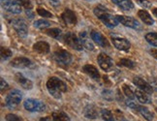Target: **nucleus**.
<instances>
[{
    "instance_id": "obj_1",
    "label": "nucleus",
    "mask_w": 157,
    "mask_h": 121,
    "mask_svg": "<svg viewBox=\"0 0 157 121\" xmlns=\"http://www.w3.org/2000/svg\"><path fill=\"white\" fill-rule=\"evenodd\" d=\"M47 88L49 90L50 94L56 99H60L62 94L67 91V85H66V83L56 77H52L48 80Z\"/></svg>"
},
{
    "instance_id": "obj_2",
    "label": "nucleus",
    "mask_w": 157,
    "mask_h": 121,
    "mask_svg": "<svg viewBox=\"0 0 157 121\" xmlns=\"http://www.w3.org/2000/svg\"><path fill=\"white\" fill-rule=\"evenodd\" d=\"M94 14L106 26L110 28L116 27L119 22L117 19V17H113V15H111L103 6H97L94 9Z\"/></svg>"
},
{
    "instance_id": "obj_3",
    "label": "nucleus",
    "mask_w": 157,
    "mask_h": 121,
    "mask_svg": "<svg viewBox=\"0 0 157 121\" xmlns=\"http://www.w3.org/2000/svg\"><path fill=\"white\" fill-rule=\"evenodd\" d=\"M21 99H22V95L20 90L14 89L6 96L5 106L7 107L9 110H14V108H16L17 106H19Z\"/></svg>"
},
{
    "instance_id": "obj_4",
    "label": "nucleus",
    "mask_w": 157,
    "mask_h": 121,
    "mask_svg": "<svg viewBox=\"0 0 157 121\" xmlns=\"http://www.w3.org/2000/svg\"><path fill=\"white\" fill-rule=\"evenodd\" d=\"M126 105H127L130 108H132V110H134V111L138 112L139 113H141V115L144 119H147V121H153L154 120L153 113L150 112L147 108L144 107V106L137 105L132 101H127V102H126Z\"/></svg>"
},
{
    "instance_id": "obj_5",
    "label": "nucleus",
    "mask_w": 157,
    "mask_h": 121,
    "mask_svg": "<svg viewBox=\"0 0 157 121\" xmlns=\"http://www.w3.org/2000/svg\"><path fill=\"white\" fill-rule=\"evenodd\" d=\"M23 107L26 111L32 112H41L46 110V105L40 100L36 99H27L23 103Z\"/></svg>"
},
{
    "instance_id": "obj_6",
    "label": "nucleus",
    "mask_w": 157,
    "mask_h": 121,
    "mask_svg": "<svg viewBox=\"0 0 157 121\" xmlns=\"http://www.w3.org/2000/svg\"><path fill=\"white\" fill-rule=\"evenodd\" d=\"M12 26L14 27L17 34L21 38H25L28 33V26L25 20L22 19H14L11 21Z\"/></svg>"
},
{
    "instance_id": "obj_7",
    "label": "nucleus",
    "mask_w": 157,
    "mask_h": 121,
    "mask_svg": "<svg viewBox=\"0 0 157 121\" xmlns=\"http://www.w3.org/2000/svg\"><path fill=\"white\" fill-rule=\"evenodd\" d=\"M53 58L60 65L68 66L72 62V55L71 53L65 50H57L53 53Z\"/></svg>"
},
{
    "instance_id": "obj_8",
    "label": "nucleus",
    "mask_w": 157,
    "mask_h": 121,
    "mask_svg": "<svg viewBox=\"0 0 157 121\" xmlns=\"http://www.w3.org/2000/svg\"><path fill=\"white\" fill-rule=\"evenodd\" d=\"M63 39H64L65 44L68 45L70 47L74 48V50H76V51H82V50L83 46L82 44L80 38H78L74 33H72V32L66 33L63 36Z\"/></svg>"
},
{
    "instance_id": "obj_9",
    "label": "nucleus",
    "mask_w": 157,
    "mask_h": 121,
    "mask_svg": "<svg viewBox=\"0 0 157 121\" xmlns=\"http://www.w3.org/2000/svg\"><path fill=\"white\" fill-rule=\"evenodd\" d=\"M111 39L113 46L116 47L117 50L119 51H128L131 47V44L130 42L125 39L124 37H121V36L118 35H112Z\"/></svg>"
},
{
    "instance_id": "obj_10",
    "label": "nucleus",
    "mask_w": 157,
    "mask_h": 121,
    "mask_svg": "<svg viewBox=\"0 0 157 121\" xmlns=\"http://www.w3.org/2000/svg\"><path fill=\"white\" fill-rule=\"evenodd\" d=\"M97 62L100 68L105 72H110L113 68V60L106 53L102 52L99 54L97 57Z\"/></svg>"
},
{
    "instance_id": "obj_11",
    "label": "nucleus",
    "mask_w": 157,
    "mask_h": 121,
    "mask_svg": "<svg viewBox=\"0 0 157 121\" xmlns=\"http://www.w3.org/2000/svg\"><path fill=\"white\" fill-rule=\"evenodd\" d=\"M117 21L122 23L124 26H127L133 29H136V30H142V25L141 23L139 22L134 17H126V16H116Z\"/></svg>"
},
{
    "instance_id": "obj_12",
    "label": "nucleus",
    "mask_w": 157,
    "mask_h": 121,
    "mask_svg": "<svg viewBox=\"0 0 157 121\" xmlns=\"http://www.w3.org/2000/svg\"><path fill=\"white\" fill-rule=\"evenodd\" d=\"M2 8L11 14H21V6L14 0H1Z\"/></svg>"
},
{
    "instance_id": "obj_13",
    "label": "nucleus",
    "mask_w": 157,
    "mask_h": 121,
    "mask_svg": "<svg viewBox=\"0 0 157 121\" xmlns=\"http://www.w3.org/2000/svg\"><path fill=\"white\" fill-rule=\"evenodd\" d=\"M90 37L93 40V42H95L96 44L99 45L102 47H110V43H109L108 39L105 37V36L100 33L99 31H96V30H92L90 32Z\"/></svg>"
},
{
    "instance_id": "obj_14",
    "label": "nucleus",
    "mask_w": 157,
    "mask_h": 121,
    "mask_svg": "<svg viewBox=\"0 0 157 121\" xmlns=\"http://www.w3.org/2000/svg\"><path fill=\"white\" fill-rule=\"evenodd\" d=\"M32 62L26 57L23 56H19L14 58L12 61L10 62V65L14 68H17V69H23V68H27L29 66H31Z\"/></svg>"
},
{
    "instance_id": "obj_15",
    "label": "nucleus",
    "mask_w": 157,
    "mask_h": 121,
    "mask_svg": "<svg viewBox=\"0 0 157 121\" xmlns=\"http://www.w3.org/2000/svg\"><path fill=\"white\" fill-rule=\"evenodd\" d=\"M133 82H134L135 85H137L139 88L143 91L147 92V94H152L153 92V87L150 85V83L147 82L144 80H143L140 77H135L133 78Z\"/></svg>"
},
{
    "instance_id": "obj_16",
    "label": "nucleus",
    "mask_w": 157,
    "mask_h": 121,
    "mask_svg": "<svg viewBox=\"0 0 157 121\" xmlns=\"http://www.w3.org/2000/svg\"><path fill=\"white\" fill-rule=\"evenodd\" d=\"M62 20L65 23L70 24V25H74L77 23V16L73 11L69 8H66L61 15Z\"/></svg>"
},
{
    "instance_id": "obj_17",
    "label": "nucleus",
    "mask_w": 157,
    "mask_h": 121,
    "mask_svg": "<svg viewBox=\"0 0 157 121\" xmlns=\"http://www.w3.org/2000/svg\"><path fill=\"white\" fill-rule=\"evenodd\" d=\"M15 80L17 81V82L21 84L22 88H25L26 90H29V89H32L33 87V82L29 80V78H25L22 74L21 73H17L15 75Z\"/></svg>"
},
{
    "instance_id": "obj_18",
    "label": "nucleus",
    "mask_w": 157,
    "mask_h": 121,
    "mask_svg": "<svg viewBox=\"0 0 157 121\" xmlns=\"http://www.w3.org/2000/svg\"><path fill=\"white\" fill-rule=\"evenodd\" d=\"M82 71L86 73V75H88L91 78H93V80H95V81L100 80V74H99V72L95 66L90 65V64H86V65L83 66Z\"/></svg>"
},
{
    "instance_id": "obj_19",
    "label": "nucleus",
    "mask_w": 157,
    "mask_h": 121,
    "mask_svg": "<svg viewBox=\"0 0 157 121\" xmlns=\"http://www.w3.org/2000/svg\"><path fill=\"white\" fill-rule=\"evenodd\" d=\"M33 50L40 54H48L51 51L50 45L44 41H40L33 45Z\"/></svg>"
},
{
    "instance_id": "obj_20",
    "label": "nucleus",
    "mask_w": 157,
    "mask_h": 121,
    "mask_svg": "<svg viewBox=\"0 0 157 121\" xmlns=\"http://www.w3.org/2000/svg\"><path fill=\"white\" fill-rule=\"evenodd\" d=\"M83 115L88 119H96L98 117V111L94 105H87L83 108Z\"/></svg>"
},
{
    "instance_id": "obj_21",
    "label": "nucleus",
    "mask_w": 157,
    "mask_h": 121,
    "mask_svg": "<svg viewBox=\"0 0 157 121\" xmlns=\"http://www.w3.org/2000/svg\"><path fill=\"white\" fill-rule=\"evenodd\" d=\"M80 40L82 42V46L87 48L88 51H93L94 50V45L92 44L91 40L89 39V36L86 31H82L80 32Z\"/></svg>"
},
{
    "instance_id": "obj_22",
    "label": "nucleus",
    "mask_w": 157,
    "mask_h": 121,
    "mask_svg": "<svg viewBox=\"0 0 157 121\" xmlns=\"http://www.w3.org/2000/svg\"><path fill=\"white\" fill-rule=\"evenodd\" d=\"M138 16L142 20V21L144 23H146L147 25H152L154 23V20L152 19V17L146 10H140L138 12Z\"/></svg>"
},
{
    "instance_id": "obj_23",
    "label": "nucleus",
    "mask_w": 157,
    "mask_h": 121,
    "mask_svg": "<svg viewBox=\"0 0 157 121\" xmlns=\"http://www.w3.org/2000/svg\"><path fill=\"white\" fill-rule=\"evenodd\" d=\"M112 1L123 11H129L134 8V4L131 0H112Z\"/></svg>"
},
{
    "instance_id": "obj_24",
    "label": "nucleus",
    "mask_w": 157,
    "mask_h": 121,
    "mask_svg": "<svg viewBox=\"0 0 157 121\" xmlns=\"http://www.w3.org/2000/svg\"><path fill=\"white\" fill-rule=\"evenodd\" d=\"M135 95L137 97V99L139 102H141L142 104H151V99L149 98V96L147 95V92L143 91V90H136Z\"/></svg>"
},
{
    "instance_id": "obj_25",
    "label": "nucleus",
    "mask_w": 157,
    "mask_h": 121,
    "mask_svg": "<svg viewBox=\"0 0 157 121\" xmlns=\"http://www.w3.org/2000/svg\"><path fill=\"white\" fill-rule=\"evenodd\" d=\"M53 121H71V118L67 113L63 112H54L52 114Z\"/></svg>"
},
{
    "instance_id": "obj_26",
    "label": "nucleus",
    "mask_w": 157,
    "mask_h": 121,
    "mask_svg": "<svg viewBox=\"0 0 157 121\" xmlns=\"http://www.w3.org/2000/svg\"><path fill=\"white\" fill-rule=\"evenodd\" d=\"M46 33H47V35H49L50 37H52L56 40H59V39H61L62 30L59 29V28H51V29L46 30Z\"/></svg>"
},
{
    "instance_id": "obj_27",
    "label": "nucleus",
    "mask_w": 157,
    "mask_h": 121,
    "mask_svg": "<svg viewBox=\"0 0 157 121\" xmlns=\"http://www.w3.org/2000/svg\"><path fill=\"white\" fill-rule=\"evenodd\" d=\"M118 66H121V67H126V68H129V69H133L135 68V62L132 61L130 59H127V58H122L120 61L117 63Z\"/></svg>"
},
{
    "instance_id": "obj_28",
    "label": "nucleus",
    "mask_w": 157,
    "mask_h": 121,
    "mask_svg": "<svg viewBox=\"0 0 157 121\" xmlns=\"http://www.w3.org/2000/svg\"><path fill=\"white\" fill-rule=\"evenodd\" d=\"M146 40L151 46L157 47V33L156 32H149V33H147L146 35Z\"/></svg>"
},
{
    "instance_id": "obj_29",
    "label": "nucleus",
    "mask_w": 157,
    "mask_h": 121,
    "mask_svg": "<svg viewBox=\"0 0 157 121\" xmlns=\"http://www.w3.org/2000/svg\"><path fill=\"white\" fill-rule=\"evenodd\" d=\"M34 26L39 29H46L51 26V22L45 20H37L34 21Z\"/></svg>"
},
{
    "instance_id": "obj_30",
    "label": "nucleus",
    "mask_w": 157,
    "mask_h": 121,
    "mask_svg": "<svg viewBox=\"0 0 157 121\" xmlns=\"http://www.w3.org/2000/svg\"><path fill=\"white\" fill-rule=\"evenodd\" d=\"M101 115L104 121H116L113 113L109 110H106V108H103V110L101 111Z\"/></svg>"
},
{
    "instance_id": "obj_31",
    "label": "nucleus",
    "mask_w": 157,
    "mask_h": 121,
    "mask_svg": "<svg viewBox=\"0 0 157 121\" xmlns=\"http://www.w3.org/2000/svg\"><path fill=\"white\" fill-rule=\"evenodd\" d=\"M122 91L123 93L125 94L126 97H128L129 99L133 100L135 98V92H133V90L131 89V87H129L128 85H126V84H124V85L122 86Z\"/></svg>"
},
{
    "instance_id": "obj_32",
    "label": "nucleus",
    "mask_w": 157,
    "mask_h": 121,
    "mask_svg": "<svg viewBox=\"0 0 157 121\" xmlns=\"http://www.w3.org/2000/svg\"><path fill=\"white\" fill-rule=\"evenodd\" d=\"M0 54H1L2 61H4V60H7L8 58H10L12 56V51L7 47H1V52H0Z\"/></svg>"
},
{
    "instance_id": "obj_33",
    "label": "nucleus",
    "mask_w": 157,
    "mask_h": 121,
    "mask_svg": "<svg viewBox=\"0 0 157 121\" xmlns=\"http://www.w3.org/2000/svg\"><path fill=\"white\" fill-rule=\"evenodd\" d=\"M15 1H17L21 6V7L25 8L26 10H32L33 5H32V3H31L30 0H15Z\"/></svg>"
},
{
    "instance_id": "obj_34",
    "label": "nucleus",
    "mask_w": 157,
    "mask_h": 121,
    "mask_svg": "<svg viewBox=\"0 0 157 121\" xmlns=\"http://www.w3.org/2000/svg\"><path fill=\"white\" fill-rule=\"evenodd\" d=\"M37 13H38L39 16L43 17H53V15L51 13V12L45 10L44 8H38L37 9Z\"/></svg>"
},
{
    "instance_id": "obj_35",
    "label": "nucleus",
    "mask_w": 157,
    "mask_h": 121,
    "mask_svg": "<svg viewBox=\"0 0 157 121\" xmlns=\"http://www.w3.org/2000/svg\"><path fill=\"white\" fill-rule=\"evenodd\" d=\"M102 96H103V98L108 100V101H113V94L111 90L109 89H105L102 91Z\"/></svg>"
},
{
    "instance_id": "obj_36",
    "label": "nucleus",
    "mask_w": 157,
    "mask_h": 121,
    "mask_svg": "<svg viewBox=\"0 0 157 121\" xmlns=\"http://www.w3.org/2000/svg\"><path fill=\"white\" fill-rule=\"evenodd\" d=\"M5 119H6V121H23L21 117L16 115V114H12V113L7 114Z\"/></svg>"
},
{
    "instance_id": "obj_37",
    "label": "nucleus",
    "mask_w": 157,
    "mask_h": 121,
    "mask_svg": "<svg viewBox=\"0 0 157 121\" xmlns=\"http://www.w3.org/2000/svg\"><path fill=\"white\" fill-rule=\"evenodd\" d=\"M137 3L143 8H150L152 6L151 2H149L148 0H137Z\"/></svg>"
},
{
    "instance_id": "obj_38",
    "label": "nucleus",
    "mask_w": 157,
    "mask_h": 121,
    "mask_svg": "<svg viewBox=\"0 0 157 121\" xmlns=\"http://www.w3.org/2000/svg\"><path fill=\"white\" fill-rule=\"evenodd\" d=\"M149 83H150V85L153 87V89L157 91V78H154V77L150 78H149Z\"/></svg>"
},
{
    "instance_id": "obj_39",
    "label": "nucleus",
    "mask_w": 157,
    "mask_h": 121,
    "mask_svg": "<svg viewBox=\"0 0 157 121\" xmlns=\"http://www.w3.org/2000/svg\"><path fill=\"white\" fill-rule=\"evenodd\" d=\"M1 92H4V90H6L8 87H9V85H8V83L5 81V80L3 78H1Z\"/></svg>"
},
{
    "instance_id": "obj_40",
    "label": "nucleus",
    "mask_w": 157,
    "mask_h": 121,
    "mask_svg": "<svg viewBox=\"0 0 157 121\" xmlns=\"http://www.w3.org/2000/svg\"><path fill=\"white\" fill-rule=\"evenodd\" d=\"M50 3H51V5H52V6H53L54 8L58 7V6L60 5L59 0H50Z\"/></svg>"
},
{
    "instance_id": "obj_41",
    "label": "nucleus",
    "mask_w": 157,
    "mask_h": 121,
    "mask_svg": "<svg viewBox=\"0 0 157 121\" xmlns=\"http://www.w3.org/2000/svg\"><path fill=\"white\" fill-rule=\"evenodd\" d=\"M149 53L151 54V56H153L155 59H157V48H150Z\"/></svg>"
},
{
    "instance_id": "obj_42",
    "label": "nucleus",
    "mask_w": 157,
    "mask_h": 121,
    "mask_svg": "<svg viewBox=\"0 0 157 121\" xmlns=\"http://www.w3.org/2000/svg\"><path fill=\"white\" fill-rule=\"evenodd\" d=\"M25 13H26V16L29 17V19H33V17H34V13L31 10H26Z\"/></svg>"
},
{
    "instance_id": "obj_43",
    "label": "nucleus",
    "mask_w": 157,
    "mask_h": 121,
    "mask_svg": "<svg viewBox=\"0 0 157 121\" xmlns=\"http://www.w3.org/2000/svg\"><path fill=\"white\" fill-rule=\"evenodd\" d=\"M39 121H52V119H51L49 116H47V117H43V118H41Z\"/></svg>"
},
{
    "instance_id": "obj_44",
    "label": "nucleus",
    "mask_w": 157,
    "mask_h": 121,
    "mask_svg": "<svg viewBox=\"0 0 157 121\" xmlns=\"http://www.w3.org/2000/svg\"><path fill=\"white\" fill-rule=\"evenodd\" d=\"M152 14L157 17V8H154V9H152Z\"/></svg>"
},
{
    "instance_id": "obj_45",
    "label": "nucleus",
    "mask_w": 157,
    "mask_h": 121,
    "mask_svg": "<svg viewBox=\"0 0 157 121\" xmlns=\"http://www.w3.org/2000/svg\"><path fill=\"white\" fill-rule=\"evenodd\" d=\"M120 121H128V120H126V119H120Z\"/></svg>"
}]
</instances>
